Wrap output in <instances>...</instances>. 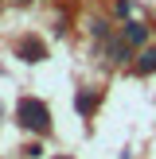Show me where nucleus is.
I'll list each match as a JSON object with an SVG mask.
<instances>
[{
  "label": "nucleus",
  "instance_id": "2",
  "mask_svg": "<svg viewBox=\"0 0 156 159\" xmlns=\"http://www.w3.org/2000/svg\"><path fill=\"white\" fill-rule=\"evenodd\" d=\"M144 39H148V27H144V23H137V20H129V23H125V43H144Z\"/></svg>",
  "mask_w": 156,
  "mask_h": 159
},
{
  "label": "nucleus",
  "instance_id": "4",
  "mask_svg": "<svg viewBox=\"0 0 156 159\" xmlns=\"http://www.w3.org/2000/svg\"><path fill=\"white\" fill-rule=\"evenodd\" d=\"M137 66H140V74H152V70H156V51H144Z\"/></svg>",
  "mask_w": 156,
  "mask_h": 159
},
{
  "label": "nucleus",
  "instance_id": "6",
  "mask_svg": "<svg viewBox=\"0 0 156 159\" xmlns=\"http://www.w3.org/2000/svg\"><path fill=\"white\" fill-rule=\"evenodd\" d=\"M59 159H66V155H59Z\"/></svg>",
  "mask_w": 156,
  "mask_h": 159
},
{
  "label": "nucleus",
  "instance_id": "5",
  "mask_svg": "<svg viewBox=\"0 0 156 159\" xmlns=\"http://www.w3.org/2000/svg\"><path fill=\"white\" fill-rule=\"evenodd\" d=\"M78 109H82V113H94V93H82V97H78Z\"/></svg>",
  "mask_w": 156,
  "mask_h": 159
},
{
  "label": "nucleus",
  "instance_id": "3",
  "mask_svg": "<svg viewBox=\"0 0 156 159\" xmlns=\"http://www.w3.org/2000/svg\"><path fill=\"white\" fill-rule=\"evenodd\" d=\"M43 43H35V39H27V43H20V58L23 62H39V58H43Z\"/></svg>",
  "mask_w": 156,
  "mask_h": 159
},
{
  "label": "nucleus",
  "instance_id": "1",
  "mask_svg": "<svg viewBox=\"0 0 156 159\" xmlns=\"http://www.w3.org/2000/svg\"><path fill=\"white\" fill-rule=\"evenodd\" d=\"M16 120H20L23 128H31V132H47V124H51V113H47V105H43V101L23 97L20 105H16Z\"/></svg>",
  "mask_w": 156,
  "mask_h": 159
}]
</instances>
